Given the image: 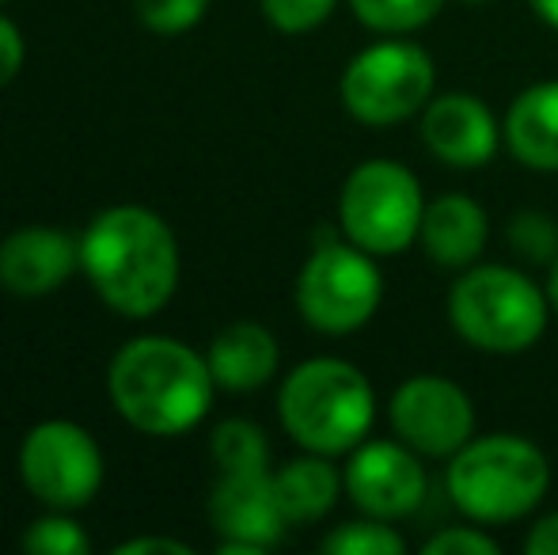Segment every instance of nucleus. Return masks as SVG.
<instances>
[{"instance_id": "1", "label": "nucleus", "mask_w": 558, "mask_h": 555, "mask_svg": "<svg viewBox=\"0 0 558 555\" xmlns=\"http://www.w3.org/2000/svg\"><path fill=\"white\" fill-rule=\"evenodd\" d=\"M81 267L114 312L148 319L175 297V232L160 214L145 206L104 209L81 240Z\"/></svg>"}, {"instance_id": "2", "label": "nucleus", "mask_w": 558, "mask_h": 555, "mask_svg": "<svg viewBox=\"0 0 558 555\" xmlns=\"http://www.w3.org/2000/svg\"><path fill=\"white\" fill-rule=\"evenodd\" d=\"M107 388L130 426L153 437H175L206 419L217 381L209 358L198 350L168 335H145L114 354Z\"/></svg>"}, {"instance_id": "3", "label": "nucleus", "mask_w": 558, "mask_h": 555, "mask_svg": "<svg viewBox=\"0 0 558 555\" xmlns=\"http://www.w3.org/2000/svg\"><path fill=\"white\" fill-rule=\"evenodd\" d=\"M452 506L478 526H513L551 491V460L524 434H475L445 464Z\"/></svg>"}, {"instance_id": "4", "label": "nucleus", "mask_w": 558, "mask_h": 555, "mask_svg": "<svg viewBox=\"0 0 558 555\" xmlns=\"http://www.w3.org/2000/svg\"><path fill=\"white\" fill-rule=\"evenodd\" d=\"M448 324L478 354L513 358L532 350L551 324V297L532 275L509 263H483L460 270L448 289Z\"/></svg>"}, {"instance_id": "5", "label": "nucleus", "mask_w": 558, "mask_h": 555, "mask_svg": "<svg viewBox=\"0 0 558 555\" xmlns=\"http://www.w3.org/2000/svg\"><path fill=\"white\" fill-rule=\"evenodd\" d=\"M278 419L301 449L350 457L376 422V388L345 358H308L278 393Z\"/></svg>"}, {"instance_id": "6", "label": "nucleus", "mask_w": 558, "mask_h": 555, "mask_svg": "<svg viewBox=\"0 0 558 555\" xmlns=\"http://www.w3.org/2000/svg\"><path fill=\"white\" fill-rule=\"evenodd\" d=\"M338 96L353 122L388 130L426 111L437 96V65L426 46L407 35H384L350 58L338 81Z\"/></svg>"}, {"instance_id": "7", "label": "nucleus", "mask_w": 558, "mask_h": 555, "mask_svg": "<svg viewBox=\"0 0 558 555\" xmlns=\"http://www.w3.org/2000/svg\"><path fill=\"white\" fill-rule=\"evenodd\" d=\"M422 214L426 194L418 176L388 156L361 160L338 191V229L376 260H391L418 244Z\"/></svg>"}, {"instance_id": "8", "label": "nucleus", "mask_w": 558, "mask_h": 555, "mask_svg": "<svg viewBox=\"0 0 558 555\" xmlns=\"http://www.w3.org/2000/svg\"><path fill=\"white\" fill-rule=\"evenodd\" d=\"M384 275L380 260L365 248L350 244L338 232L335 240L312 248L296 275V309L319 335H353L380 312Z\"/></svg>"}, {"instance_id": "9", "label": "nucleus", "mask_w": 558, "mask_h": 555, "mask_svg": "<svg viewBox=\"0 0 558 555\" xmlns=\"http://www.w3.org/2000/svg\"><path fill=\"white\" fill-rule=\"evenodd\" d=\"M20 475L50 510H81L104 483V453L96 437L69 419L38 422L20 445Z\"/></svg>"}, {"instance_id": "10", "label": "nucleus", "mask_w": 558, "mask_h": 555, "mask_svg": "<svg viewBox=\"0 0 558 555\" xmlns=\"http://www.w3.org/2000/svg\"><path fill=\"white\" fill-rule=\"evenodd\" d=\"M388 422L391 434L418 457L448 460L475 437V403L460 381L441 373H414L391 393Z\"/></svg>"}, {"instance_id": "11", "label": "nucleus", "mask_w": 558, "mask_h": 555, "mask_svg": "<svg viewBox=\"0 0 558 555\" xmlns=\"http://www.w3.org/2000/svg\"><path fill=\"white\" fill-rule=\"evenodd\" d=\"M345 495L368 518L403 521L422 510L429 495L426 457L399 437H365L342 468Z\"/></svg>"}, {"instance_id": "12", "label": "nucleus", "mask_w": 558, "mask_h": 555, "mask_svg": "<svg viewBox=\"0 0 558 555\" xmlns=\"http://www.w3.org/2000/svg\"><path fill=\"white\" fill-rule=\"evenodd\" d=\"M209 518L221 533V555H263L281 541L289 526L270 468L221 472L209 495Z\"/></svg>"}, {"instance_id": "13", "label": "nucleus", "mask_w": 558, "mask_h": 555, "mask_svg": "<svg viewBox=\"0 0 558 555\" xmlns=\"http://www.w3.org/2000/svg\"><path fill=\"white\" fill-rule=\"evenodd\" d=\"M418 137L452 171H478L506 145L501 119L475 92H441L418 114Z\"/></svg>"}, {"instance_id": "14", "label": "nucleus", "mask_w": 558, "mask_h": 555, "mask_svg": "<svg viewBox=\"0 0 558 555\" xmlns=\"http://www.w3.org/2000/svg\"><path fill=\"white\" fill-rule=\"evenodd\" d=\"M81 263V244L58 229L31 225L0 244V286L15 297H43L69 281Z\"/></svg>"}, {"instance_id": "15", "label": "nucleus", "mask_w": 558, "mask_h": 555, "mask_svg": "<svg viewBox=\"0 0 558 555\" xmlns=\"http://www.w3.org/2000/svg\"><path fill=\"white\" fill-rule=\"evenodd\" d=\"M418 244L429 263L445 270H468L490 244V217L471 194H441L426 202Z\"/></svg>"}, {"instance_id": "16", "label": "nucleus", "mask_w": 558, "mask_h": 555, "mask_svg": "<svg viewBox=\"0 0 558 555\" xmlns=\"http://www.w3.org/2000/svg\"><path fill=\"white\" fill-rule=\"evenodd\" d=\"M501 134L506 148L521 168L558 171V81H539L517 92L509 104L506 119H501Z\"/></svg>"}, {"instance_id": "17", "label": "nucleus", "mask_w": 558, "mask_h": 555, "mask_svg": "<svg viewBox=\"0 0 558 555\" xmlns=\"http://www.w3.org/2000/svg\"><path fill=\"white\" fill-rule=\"evenodd\" d=\"M206 358H209V370H214V381L221 388H228V393H255L266 381H274L281 350L278 339L263 324L240 319V324H228L209 342Z\"/></svg>"}, {"instance_id": "18", "label": "nucleus", "mask_w": 558, "mask_h": 555, "mask_svg": "<svg viewBox=\"0 0 558 555\" xmlns=\"http://www.w3.org/2000/svg\"><path fill=\"white\" fill-rule=\"evenodd\" d=\"M274 487H278L289 526H312V521H324L338 506L345 480L331 464V457L304 449V457L289 460L274 472Z\"/></svg>"}, {"instance_id": "19", "label": "nucleus", "mask_w": 558, "mask_h": 555, "mask_svg": "<svg viewBox=\"0 0 558 555\" xmlns=\"http://www.w3.org/2000/svg\"><path fill=\"white\" fill-rule=\"evenodd\" d=\"M448 0H350L361 27L376 35H414L445 12Z\"/></svg>"}, {"instance_id": "20", "label": "nucleus", "mask_w": 558, "mask_h": 555, "mask_svg": "<svg viewBox=\"0 0 558 555\" xmlns=\"http://www.w3.org/2000/svg\"><path fill=\"white\" fill-rule=\"evenodd\" d=\"M327 555H403L407 536L396 529V521L368 518L361 514L357 521H342L319 544Z\"/></svg>"}, {"instance_id": "21", "label": "nucleus", "mask_w": 558, "mask_h": 555, "mask_svg": "<svg viewBox=\"0 0 558 555\" xmlns=\"http://www.w3.org/2000/svg\"><path fill=\"white\" fill-rule=\"evenodd\" d=\"M214 460L221 472H255L270 468V442L263 426L247 419H228L214 430Z\"/></svg>"}, {"instance_id": "22", "label": "nucleus", "mask_w": 558, "mask_h": 555, "mask_svg": "<svg viewBox=\"0 0 558 555\" xmlns=\"http://www.w3.org/2000/svg\"><path fill=\"white\" fill-rule=\"evenodd\" d=\"M506 244L521 263L551 267L558 260V221L544 209H517L506 221Z\"/></svg>"}, {"instance_id": "23", "label": "nucleus", "mask_w": 558, "mask_h": 555, "mask_svg": "<svg viewBox=\"0 0 558 555\" xmlns=\"http://www.w3.org/2000/svg\"><path fill=\"white\" fill-rule=\"evenodd\" d=\"M88 548L92 544L84 536V529L73 518H61V514L38 518L23 533V552H35V555H84Z\"/></svg>"}, {"instance_id": "24", "label": "nucleus", "mask_w": 558, "mask_h": 555, "mask_svg": "<svg viewBox=\"0 0 558 555\" xmlns=\"http://www.w3.org/2000/svg\"><path fill=\"white\" fill-rule=\"evenodd\" d=\"M209 0H137V20L156 35H183L198 27Z\"/></svg>"}, {"instance_id": "25", "label": "nucleus", "mask_w": 558, "mask_h": 555, "mask_svg": "<svg viewBox=\"0 0 558 555\" xmlns=\"http://www.w3.org/2000/svg\"><path fill=\"white\" fill-rule=\"evenodd\" d=\"M263 15L281 35H308L335 15L338 0H258Z\"/></svg>"}, {"instance_id": "26", "label": "nucleus", "mask_w": 558, "mask_h": 555, "mask_svg": "<svg viewBox=\"0 0 558 555\" xmlns=\"http://www.w3.org/2000/svg\"><path fill=\"white\" fill-rule=\"evenodd\" d=\"M498 552L501 544L478 521H471V526H445L437 533H429L426 544H422V555H498Z\"/></svg>"}, {"instance_id": "27", "label": "nucleus", "mask_w": 558, "mask_h": 555, "mask_svg": "<svg viewBox=\"0 0 558 555\" xmlns=\"http://www.w3.org/2000/svg\"><path fill=\"white\" fill-rule=\"evenodd\" d=\"M23 58H27V46H23L20 27L0 15V88L15 81V73L23 69Z\"/></svg>"}, {"instance_id": "28", "label": "nucleus", "mask_w": 558, "mask_h": 555, "mask_svg": "<svg viewBox=\"0 0 558 555\" xmlns=\"http://www.w3.org/2000/svg\"><path fill=\"white\" fill-rule=\"evenodd\" d=\"M521 548L529 555H558V510L544 514L539 521H532V529L524 533Z\"/></svg>"}, {"instance_id": "29", "label": "nucleus", "mask_w": 558, "mask_h": 555, "mask_svg": "<svg viewBox=\"0 0 558 555\" xmlns=\"http://www.w3.org/2000/svg\"><path fill=\"white\" fill-rule=\"evenodd\" d=\"M148 552L191 555V544H183V541H168V536H137V541L118 544V555H148Z\"/></svg>"}, {"instance_id": "30", "label": "nucleus", "mask_w": 558, "mask_h": 555, "mask_svg": "<svg viewBox=\"0 0 558 555\" xmlns=\"http://www.w3.org/2000/svg\"><path fill=\"white\" fill-rule=\"evenodd\" d=\"M529 8L547 23V27L558 31V0H529Z\"/></svg>"}, {"instance_id": "31", "label": "nucleus", "mask_w": 558, "mask_h": 555, "mask_svg": "<svg viewBox=\"0 0 558 555\" xmlns=\"http://www.w3.org/2000/svg\"><path fill=\"white\" fill-rule=\"evenodd\" d=\"M547 297H551V309L558 312V260L547 267Z\"/></svg>"}, {"instance_id": "32", "label": "nucleus", "mask_w": 558, "mask_h": 555, "mask_svg": "<svg viewBox=\"0 0 558 555\" xmlns=\"http://www.w3.org/2000/svg\"><path fill=\"white\" fill-rule=\"evenodd\" d=\"M463 4H490V0H463Z\"/></svg>"}, {"instance_id": "33", "label": "nucleus", "mask_w": 558, "mask_h": 555, "mask_svg": "<svg viewBox=\"0 0 558 555\" xmlns=\"http://www.w3.org/2000/svg\"><path fill=\"white\" fill-rule=\"evenodd\" d=\"M0 4H4V0H0Z\"/></svg>"}]
</instances>
